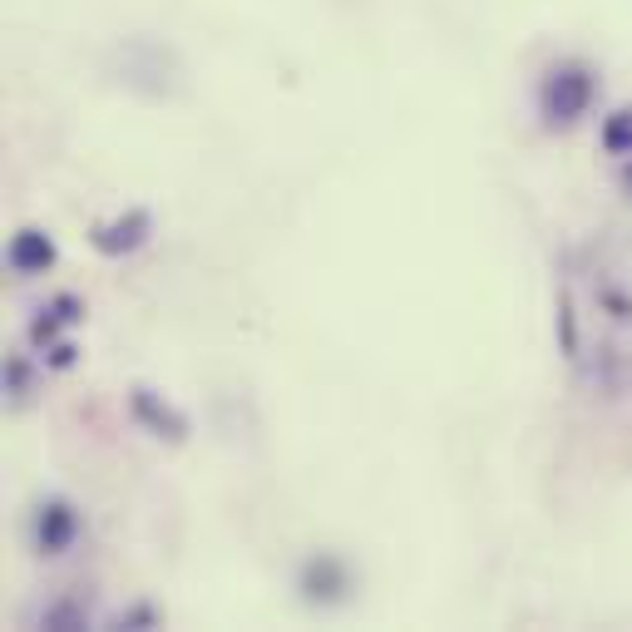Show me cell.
<instances>
[{
	"label": "cell",
	"instance_id": "5b68a950",
	"mask_svg": "<svg viewBox=\"0 0 632 632\" xmlns=\"http://www.w3.org/2000/svg\"><path fill=\"white\" fill-rule=\"evenodd\" d=\"M603 144H608L613 154H628V144H632V109H623V114L603 129Z\"/></svg>",
	"mask_w": 632,
	"mask_h": 632
},
{
	"label": "cell",
	"instance_id": "6da1fadb",
	"mask_svg": "<svg viewBox=\"0 0 632 632\" xmlns=\"http://www.w3.org/2000/svg\"><path fill=\"white\" fill-rule=\"evenodd\" d=\"M588 99H593V75L578 70V65H558V70H549L544 94H539L549 124H573L578 114H588Z\"/></svg>",
	"mask_w": 632,
	"mask_h": 632
},
{
	"label": "cell",
	"instance_id": "277c9868",
	"mask_svg": "<svg viewBox=\"0 0 632 632\" xmlns=\"http://www.w3.org/2000/svg\"><path fill=\"white\" fill-rule=\"evenodd\" d=\"M70 529H75V519L65 514V504H50V509L40 514V544H50V553H60V549H65Z\"/></svg>",
	"mask_w": 632,
	"mask_h": 632
},
{
	"label": "cell",
	"instance_id": "3957f363",
	"mask_svg": "<svg viewBox=\"0 0 632 632\" xmlns=\"http://www.w3.org/2000/svg\"><path fill=\"white\" fill-rule=\"evenodd\" d=\"M10 267L20 272V277H35V272H45L50 262H55V242L40 233V228H25V233L10 237Z\"/></svg>",
	"mask_w": 632,
	"mask_h": 632
},
{
	"label": "cell",
	"instance_id": "7a4b0ae2",
	"mask_svg": "<svg viewBox=\"0 0 632 632\" xmlns=\"http://www.w3.org/2000/svg\"><path fill=\"white\" fill-rule=\"evenodd\" d=\"M144 242H149V213H129V218H114V223L94 228V247L104 257H124V252H134Z\"/></svg>",
	"mask_w": 632,
	"mask_h": 632
}]
</instances>
